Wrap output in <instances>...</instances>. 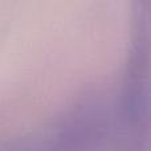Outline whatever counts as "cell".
Wrapping results in <instances>:
<instances>
[{"label": "cell", "instance_id": "cell-1", "mask_svg": "<svg viewBox=\"0 0 151 151\" xmlns=\"http://www.w3.org/2000/svg\"><path fill=\"white\" fill-rule=\"evenodd\" d=\"M125 74V111L133 121L146 115L149 99V21L146 11H138Z\"/></svg>", "mask_w": 151, "mask_h": 151}]
</instances>
